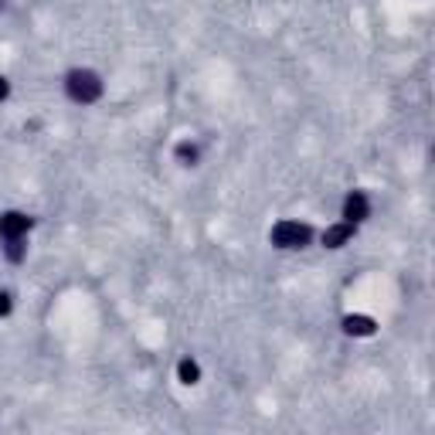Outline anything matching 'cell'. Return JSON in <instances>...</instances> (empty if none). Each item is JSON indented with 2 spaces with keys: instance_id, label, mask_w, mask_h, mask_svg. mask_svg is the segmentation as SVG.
Returning <instances> with one entry per match:
<instances>
[{
  "instance_id": "cell-1",
  "label": "cell",
  "mask_w": 435,
  "mask_h": 435,
  "mask_svg": "<svg viewBox=\"0 0 435 435\" xmlns=\"http://www.w3.org/2000/svg\"><path fill=\"white\" fill-rule=\"evenodd\" d=\"M65 92H69L72 102L92 105V102L102 99V79H99L92 69H72V72L65 75Z\"/></svg>"
},
{
  "instance_id": "cell-2",
  "label": "cell",
  "mask_w": 435,
  "mask_h": 435,
  "mask_svg": "<svg viewBox=\"0 0 435 435\" xmlns=\"http://www.w3.org/2000/svg\"><path fill=\"white\" fill-rule=\"evenodd\" d=\"M269 242L275 249H306L313 242V228L299 225V221H279V225H272Z\"/></svg>"
},
{
  "instance_id": "cell-3",
  "label": "cell",
  "mask_w": 435,
  "mask_h": 435,
  "mask_svg": "<svg viewBox=\"0 0 435 435\" xmlns=\"http://www.w3.org/2000/svg\"><path fill=\"white\" fill-rule=\"evenodd\" d=\"M34 228V218L24 211H3L0 214V242L3 238H24Z\"/></svg>"
},
{
  "instance_id": "cell-4",
  "label": "cell",
  "mask_w": 435,
  "mask_h": 435,
  "mask_svg": "<svg viewBox=\"0 0 435 435\" xmlns=\"http://www.w3.org/2000/svg\"><path fill=\"white\" fill-rule=\"evenodd\" d=\"M367 214H371V201H367V194H364V190H350L347 201H344V221L360 225Z\"/></svg>"
},
{
  "instance_id": "cell-5",
  "label": "cell",
  "mask_w": 435,
  "mask_h": 435,
  "mask_svg": "<svg viewBox=\"0 0 435 435\" xmlns=\"http://www.w3.org/2000/svg\"><path fill=\"white\" fill-rule=\"evenodd\" d=\"M353 235H357V225L340 221V225H330V228L320 235V242H323V249H344Z\"/></svg>"
},
{
  "instance_id": "cell-6",
  "label": "cell",
  "mask_w": 435,
  "mask_h": 435,
  "mask_svg": "<svg viewBox=\"0 0 435 435\" xmlns=\"http://www.w3.org/2000/svg\"><path fill=\"white\" fill-rule=\"evenodd\" d=\"M377 330V323L371 316H344V334L350 337H371Z\"/></svg>"
},
{
  "instance_id": "cell-7",
  "label": "cell",
  "mask_w": 435,
  "mask_h": 435,
  "mask_svg": "<svg viewBox=\"0 0 435 435\" xmlns=\"http://www.w3.org/2000/svg\"><path fill=\"white\" fill-rule=\"evenodd\" d=\"M177 377H180V384H197V381H201V367H197V360L184 357V360L177 364Z\"/></svg>"
},
{
  "instance_id": "cell-8",
  "label": "cell",
  "mask_w": 435,
  "mask_h": 435,
  "mask_svg": "<svg viewBox=\"0 0 435 435\" xmlns=\"http://www.w3.org/2000/svg\"><path fill=\"white\" fill-rule=\"evenodd\" d=\"M3 256H7L10 262H24V256H27L24 238H3Z\"/></svg>"
},
{
  "instance_id": "cell-9",
  "label": "cell",
  "mask_w": 435,
  "mask_h": 435,
  "mask_svg": "<svg viewBox=\"0 0 435 435\" xmlns=\"http://www.w3.org/2000/svg\"><path fill=\"white\" fill-rule=\"evenodd\" d=\"M174 157L184 164V167H194V164H197V147H194V143H177Z\"/></svg>"
},
{
  "instance_id": "cell-10",
  "label": "cell",
  "mask_w": 435,
  "mask_h": 435,
  "mask_svg": "<svg viewBox=\"0 0 435 435\" xmlns=\"http://www.w3.org/2000/svg\"><path fill=\"white\" fill-rule=\"evenodd\" d=\"M10 310H14V303H10V293H3V289H0V316H10Z\"/></svg>"
},
{
  "instance_id": "cell-11",
  "label": "cell",
  "mask_w": 435,
  "mask_h": 435,
  "mask_svg": "<svg viewBox=\"0 0 435 435\" xmlns=\"http://www.w3.org/2000/svg\"><path fill=\"white\" fill-rule=\"evenodd\" d=\"M7 95H10V86H7V79H3V75H0V102H3V99H7Z\"/></svg>"
},
{
  "instance_id": "cell-12",
  "label": "cell",
  "mask_w": 435,
  "mask_h": 435,
  "mask_svg": "<svg viewBox=\"0 0 435 435\" xmlns=\"http://www.w3.org/2000/svg\"><path fill=\"white\" fill-rule=\"evenodd\" d=\"M0 7H3V0H0Z\"/></svg>"
}]
</instances>
